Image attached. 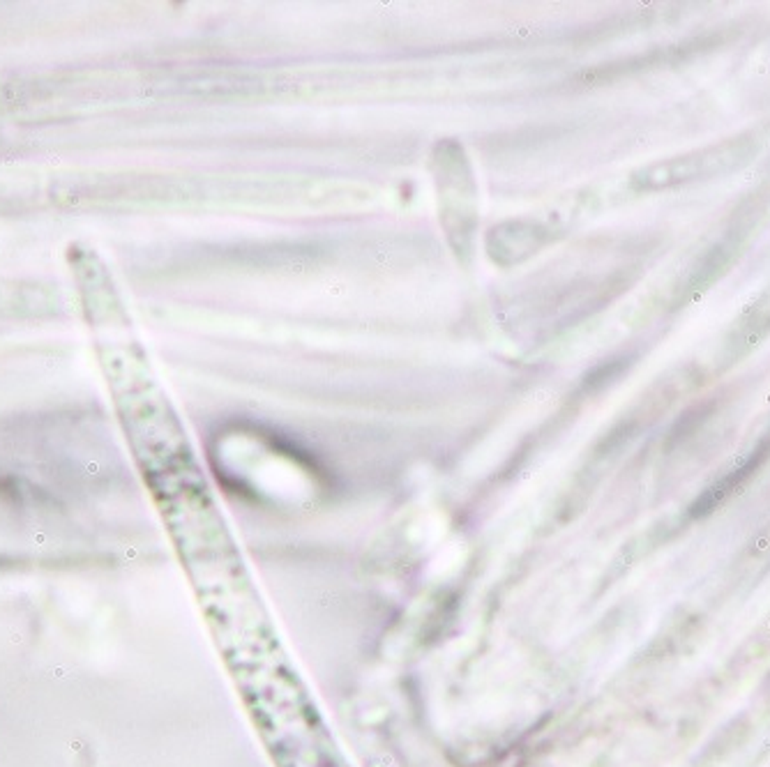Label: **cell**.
I'll use <instances>...</instances> for the list:
<instances>
[{"mask_svg":"<svg viewBox=\"0 0 770 767\" xmlns=\"http://www.w3.org/2000/svg\"><path fill=\"white\" fill-rule=\"evenodd\" d=\"M749 155H752V141L733 139V141L704 148V150L683 155V157L653 164V166L634 175L632 182L637 190H664V187L683 185L690 180L724 173L738 164L748 162Z\"/></svg>","mask_w":770,"mask_h":767,"instance_id":"6da1fadb","label":"cell"}]
</instances>
